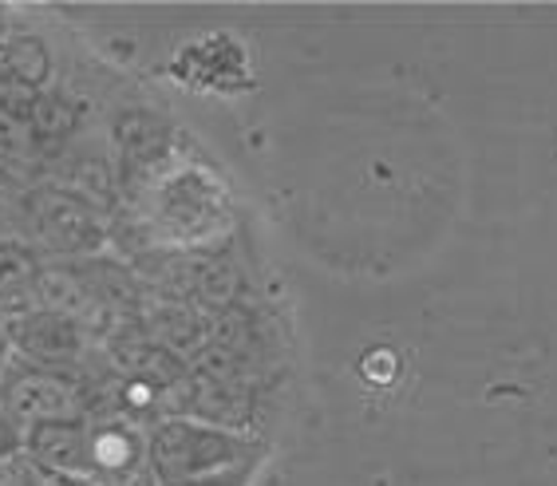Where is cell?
Segmentation results:
<instances>
[{
	"instance_id": "6da1fadb",
	"label": "cell",
	"mask_w": 557,
	"mask_h": 486,
	"mask_svg": "<svg viewBox=\"0 0 557 486\" xmlns=\"http://www.w3.org/2000/svg\"><path fill=\"white\" fill-rule=\"evenodd\" d=\"M249 447L222 427L194 420H166L147 439V466L159 486H194L218 475H234L246 463Z\"/></svg>"
},
{
	"instance_id": "7a4b0ae2",
	"label": "cell",
	"mask_w": 557,
	"mask_h": 486,
	"mask_svg": "<svg viewBox=\"0 0 557 486\" xmlns=\"http://www.w3.org/2000/svg\"><path fill=\"white\" fill-rule=\"evenodd\" d=\"M28 222L36 238L64 258H91L108 241L99 210L75 190H36L28 198Z\"/></svg>"
},
{
	"instance_id": "3957f363",
	"label": "cell",
	"mask_w": 557,
	"mask_h": 486,
	"mask_svg": "<svg viewBox=\"0 0 557 486\" xmlns=\"http://www.w3.org/2000/svg\"><path fill=\"white\" fill-rule=\"evenodd\" d=\"M0 403H4V415L21 423H48V420H75L84 400L79 391L67 384V379L44 372V367H21V372H9L4 379V391H0Z\"/></svg>"
},
{
	"instance_id": "277c9868",
	"label": "cell",
	"mask_w": 557,
	"mask_h": 486,
	"mask_svg": "<svg viewBox=\"0 0 557 486\" xmlns=\"http://www.w3.org/2000/svg\"><path fill=\"white\" fill-rule=\"evenodd\" d=\"M4 333L24 357L36 360V364H72V360L84 357L87 348V328L84 324L67 321L60 313H48V309H33V313L12 316L4 324Z\"/></svg>"
},
{
	"instance_id": "5b68a950",
	"label": "cell",
	"mask_w": 557,
	"mask_h": 486,
	"mask_svg": "<svg viewBox=\"0 0 557 486\" xmlns=\"http://www.w3.org/2000/svg\"><path fill=\"white\" fill-rule=\"evenodd\" d=\"M24 447L52 475H91V427L84 420H48L24 432Z\"/></svg>"
},
{
	"instance_id": "8992f818",
	"label": "cell",
	"mask_w": 557,
	"mask_h": 486,
	"mask_svg": "<svg viewBox=\"0 0 557 486\" xmlns=\"http://www.w3.org/2000/svg\"><path fill=\"white\" fill-rule=\"evenodd\" d=\"M33 292H36V301H40V309L67 316V321L84 324V328H91V324H99L103 316H111L108 304L99 301L96 289H91L87 277L79 273V265H52V270H40Z\"/></svg>"
},
{
	"instance_id": "52a82bcc",
	"label": "cell",
	"mask_w": 557,
	"mask_h": 486,
	"mask_svg": "<svg viewBox=\"0 0 557 486\" xmlns=\"http://www.w3.org/2000/svg\"><path fill=\"white\" fill-rule=\"evenodd\" d=\"M150 333L154 345H162L174 357H194V352H206V340H210V328L194 309H186L183 301H159L154 309H147V321H139Z\"/></svg>"
},
{
	"instance_id": "ba28073f",
	"label": "cell",
	"mask_w": 557,
	"mask_h": 486,
	"mask_svg": "<svg viewBox=\"0 0 557 486\" xmlns=\"http://www.w3.org/2000/svg\"><path fill=\"white\" fill-rule=\"evenodd\" d=\"M139 459V435L123 427V423H108V427L91 432V475H131Z\"/></svg>"
},
{
	"instance_id": "9c48e42d",
	"label": "cell",
	"mask_w": 557,
	"mask_h": 486,
	"mask_svg": "<svg viewBox=\"0 0 557 486\" xmlns=\"http://www.w3.org/2000/svg\"><path fill=\"white\" fill-rule=\"evenodd\" d=\"M115 139H119V151L127 154L131 162H150L166 147V130L147 111H127V115L115 120Z\"/></svg>"
},
{
	"instance_id": "30bf717a",
	"label": "cell",
	"mask_w": 557,
	"mask_h": 486,
	"mask_svg": "<svg viewBox=\"0 0 557 486\" xmlns=\"http://www.w3.org/2000/svg\"><path fill=\"white\" fill-rule=\"evenodd\" d=\"M36 277V258L33 249L21 246V241H0V304L24 301L33 292Z\"/></svg>"
},
{
	"instance_id": "8fae6325",
	"label": "cell",
	"mask_w": 557,
	"mask_h": 486,
	"mask_svg": "<svg viewBox=\"0 0 557 486\" xmlns=\"http://www.w3.org/2000/svg\"><path fill=\"white\" fill-rule=\"evenodd\" d=\"M0 67H4V76H9L12 84L36 87L48 76V52H44L40 40L21 36V40H9L0 48Z\"/></svg>"
},
{
	"instance_id": "7c38bea8",
	"label": "cell",
	"mask_w": 557,
	"mask_h": 486,
	"mask_svg": "<svg viewBox=\"0 0 557 486\" xmlns=\"http://www.w3.org/2000/svg\"><path fill=\"white\" fill-rule=\"evenodd\" d=\"M24 127H33V135L44 142L64 139L67 130L75 127V108L60 96H33L28 115H24Z\"/></svg>"
},
{
	"instance_id": "4fadbf2b",
	"label": "cell",
	"mask_w": 557,
	"mask_h": 486,
	"mask_svg": "<svg viewBox=\"0 0 557 486\" xmlns=\"http://www.w3.org/2000/svg\"><path fill=\"white\" fill-rule=\"evenodd\" d=\"M194 289H198V297H202L206 304H218V309H225V304L237 297V289H242V277H237L234 265H225V261H210V265H202V270H198V277H194Z\"/></svg>"
},
{
	"instance_id": "5bb4252c",
	"label": "cell",
	"mask_w": 557,
	"mask_h": 486,
	"mask_svg": "<svg viewBox=\"0 0 557 486\" xmlns=\"http://www.w3.org/2000/svg\"><path fill=\"white\" fill-rule=\"evenodd\" d=\"M12 447H16V435H12V427H9V415L0 411V454L12 451Z\"/></svg>"
},
{
	"instance_id": "9a60e30c",
	"label": "cell",
	"mask_w": 557,
	"mask_h": 486,
	"mask_svg": "<svg viewBox=\"0 0 557 486\" xmlns=\"http://www.w3.org/2000/svg\"><path fill=\"white\" fill-rule=\"evenodd\" d=\"M194 486H246V478H242V475H237V471H234V475L210 478V483H194Z\"/></svg>"
},
{
	"instance_id": "2e32d148",
	"label": "cell",
	"mask_w": 557,
	"mask_h": 486,
	"mask_svg": "<svg viewBox=\"0 0 557 486\" xmlns=\"http://www.w3.org/2000/svg\"><path fill=\"white\" fill-rule=\"evenodd\" d=\"M0 159H4V130H0Z\"/></svg>"
}]
</instances>
